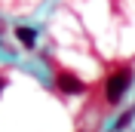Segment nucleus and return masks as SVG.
Segmentation results:
<instances>
[{
  "instance_id": "f257e3e1",
  "label": "nucleus",
  "mask_w": 135,
  "mask_h": 132,
  "mask_svg": "<svg viewBox=\"0 0 135 132\" xmlns=\"http://www.w3.org/2000/svg\"><path fill=\"white\" fill-rule=\"evenodd\" d=\"M132 68L129 65H123V68H117L114 74L104 80V101L108 105H120L123 101V95L129 92V86H132Z\"/></svg>"
},
{
  "instance_id": "f03ea898",
  "label": "nucleus",
  "mask_w": 135,
  "mask_h": 132,
  "mask_svg": "<svg viewBox=\"0 0 135 132\" xmlns=\"http://www.w3.org/2000/svg\"><path fill=\"white\" fill-rule=\"evenodd\" d=\"M55 86H59V92H65V95H83L86 92V83L77 74H71V71H59V74H55Z\"/></svg>"
},
{
  "instance_id": "39448f33",
  "label": "nucleus",
  "mask_w": 135,
  "mask_h": 132,
  "mask_svg": "<svg viewBox=\"0 0 135 132\" xmlns=\"http://www.w3.org/2000/svg\"><path fill=\"white\" fill-rule=\"evenodd\" d=\"M3 86H6V80H3V77H0V92H3Z\"/></svg>"
},
{
  "instance_id": "7ed1b4c3",
  "label": "nucleus",
  "mask_w": 135,
  "mask_h": 132,
  "mask_svg": "<svg viewBox=\"0 0 135 132\" xmlns=\"http://www.w3.org/2000/svg\"><path fill=\"white\" fill-rule=\"evenodd\" d=\"M16 37H18L22 46H28V49H34V43H37V31L28 28V25H18V28H16Z\"/></svg>"
},
{
  "instance_id": "20e7f679",
  "label": "nucleus",
  "mask_w": 135,
  "mask_h": 132,
  "mask_svg": "<svg viewBox=\"0 0 135 132\" xmlns=\"http://www.w3.org/2000/svg\"><path fill=\"white\" fill-rule=\"evenodd\" d=\"M132 117H135V105H132V107H126V111L120 114V120H117V123H114V132H120V129H126V126L132 123Z\"/></svg>"
}]
</instances>
